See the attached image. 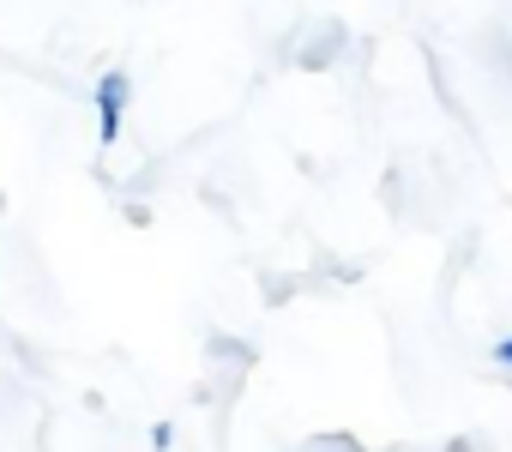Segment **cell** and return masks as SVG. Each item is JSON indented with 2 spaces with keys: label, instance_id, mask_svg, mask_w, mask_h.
I'll use <instances>...</instances> for the list:
<instances>
[{
  "label": "cell",
  "instance_id": "obj_6",
  "mask_svg": "<svg viewBox=\"0 0 512 452\" xmlns=\"http://www.w3.org/2000/svg\"><path fill=\"white\" fill-rule=\"evenodd\" d=\"M151 452H175V422H157L151 428Z\"/></svg>",
  "mask_w": 512,
  "mask_h": 452
},
{
  "label": "cell",
  "instance_id": "obj_7",
  "mask_svg": "<svg viewBox=\"0 0 512 452\" xmlns=\"http://www.w3.org/2000/svg\"><path fill=\"white\" fill-rule=\"evenodd\" d=\"M121 217H127V223H139V230H145V223H151V205H145V199H127V205H121Z\"/></svg>",
  "mask_w": 512,
  "mask_h": 452
},
{
  "label": "cell",
  "instance_id": "obj_3",
  "mask_svg": "<svg viewBox=\"0 0 512 452\" xmlns=\"http://www.w3.org/2000/svg\"><path fill=\"white\" fill-rule=\"evenodd\" d=\"M205 368H235V374H253V362H260V344L241 338V332H205Z\"/></svg>",
  "mask_w": 512,
  "mask_h": 452
},
{
  "label": "cell",
  "instance_id": "obj_5",
  "mask_svg": "<svg viewBox=\"0 0 512 452\" xmlns=\"http://www.w3.org/2000/svg\"><path fill=\"white\" fill-rule=\"evenodd\" d=\"M302 290H308V284H302L296 272H266V278H260V302H266V308H284V302H296Z\"/></svg>",
  "mask_w": 512,
  "mask_h": 452
},
{
  "label": "cell",
  "instance_id": "obj_4",
  "mask_svg": "<svg viewBox=\"0 0 512 452\" xmlns=\"http://www.w3.org/2000/svg\"><path fill=\"white\" fill-rule=\"evenodd\" d=\"M290 452H368L356 434H344V428H320V434H302Z\"/></svg>",
  "mask_w": 512,
  "mask_h": 452
},
{
  "label": "cell",
  "instance_id": "obj_2",
  "mask_svg": "<svg viewBox=\"0 0 512 452\" xmlns=\"http://www.w3.org/2000/svg\"><path fill=\"white\" fill-rule=\"evenodd\" d=\"M296 37H302V43H296V61H290V67H302V73H332V67L344 61V49H350V31H344L338 19H314V25H302Z\"/></svg>",
  "mask_w": 512,
  "mask_h": 452
},
{
  "label": "cell",
  "instance_id": "obj_8",
  "mask_svg": "<svg viewBox=\"0 0 512 452\" xmlns=\"http://www.w3.org/2000/svg\"><path fill=\"white\" fill-rule=\"evenodd\" d=\"M0 211H7V193H0Z\"/></svg>",
  "mask_w": 512,
  "mask_h": 452
},
{
  "label": "cell",
  "instance_id": "obj_1",
  "mask_svg": "<svg viewBox=\"0 0 512 452\" xmlns=\"http://www.w3.org/2000/svg\"><path fill=\"white\" fill-rule=\"evenodd\" d=\"M133 73H121V67H109L97 85H91V115H97V145L109 151L115 139H121V127H127V109H133Z\"/></svg>",
  "mask_w": 512,
  "mask_h": 452
}]
</instances>
